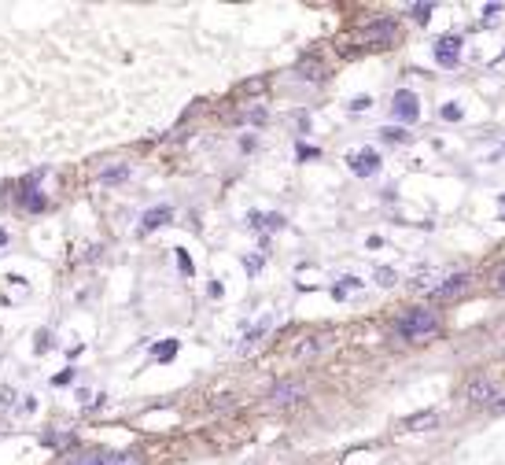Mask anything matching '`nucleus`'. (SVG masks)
Segmentation results:
<instances>
[{
  "instance_id": "423d86ee",
  "label": "nucleus",
  "mask_w": 505,
  "mask_h": 465,
  "mask_svg": "<svg viewBox=\"0 0 505 465\" xmlns=\"http://www.w3.org/2000/svg\"><path fill=\"white\" fill-rule=\"evenodd\" d=\"M417 115H421V103H417L413 93H399L394 96V118H402V122H417Z\"/></svg>"
},
{
  "instance_id": "412c9836",
  "label": "nucleus",
  "mask_w": 505,
  "mask_h": 465,
  "mask_svg": "<svg viewBox=\"0 0 505 465\" xmlns=\"http://www.w3.org/2000/svg\"><path fill=\"white\" fill-rule=\"evenodd\" d=\"M369 103H372L369 96H358V100H350V108H354V111H365V108H369Z\"/></svg>"
},
{
  "instance_id": "6e6552de",
  "label": "nucleus",
  "mask_w": 505,
  "mask_h": 465,
  "mask_svg": "<svg viewBox=\"0 0 505 465\" xmlns=\"http://www.w3.org/2000/svg\"><path fill=\"white\" fill-rule=\"evenodd\" d=\"M302 395H306V388H302V384H295V380H284V384H277V388H273V395H270V399H273L277 407H288V403H299Z\"/></svg>"
},
{
  "instance_id": "f257e3e1",
  "label": "nucleus",
  "mask_w": 505,
  "mask_h": 465,
  "mask_svg": "<svg viewBox=\"0 0 505 465\" xmlns=\"http://www.w3.org/2000/svg\"><path fill=\"white\" fill-rule=\"evenodd\" d=\"M439 329V318L432 310H413V314H406V318L394 325V332L402 336V340H421V336H432Z\"/></svg>"
},
{
  "instance_id": "ddd939ff",
  "label": "nucleus",
  "mask_w": 505,
  "mask_h": 465,
  "mask_svg": "<svg viewBox=\"0 0 505 465\" xmlns=\"http://www.w3.org/2000/svg\"><path fill=\"white\" fill-rule=\"evenodd\" d=\"M126 178H129V166H111V170L100 174V181H107V185H111V181H126Z\"/></svg>"
},
{
  "instance_id": "0eeeda50",
  "label": "nucleus",
  "mask_w": 505,
  "mask_h": 465,
  "mask_svg": "<svg viewBox=\"0 0 505 465\" xmlns=\"http://www.w3.org/2000/svg\"><path fill=\"white\" fill-rule=\"evenodd\" d=\"M435 59H439V67H454V63L461 59V41L457 37H443L435 45Z\"/></svg>"
},
{
  "instance_id": "20e7f679",
  "label": "nucleus",
  "mask_w": 505,
  "mask_h": 465,
  "mask_svg": "<svg viewBox=\"0 0 505 465\" xmlns=\"http://www.w3.org/2000/svg\"><path fill=\"white\" fill-rule=\"evenodd\" d=\"M328 344H332V336H328V332H321V336H306L302 344H295V347H292V358L306 362V358H314V354L328 351Z\"/></svg>"
},
{
  "instance_id": "6ab92c4d",
  "label": "nucleus",
  "mask_w": 505,
  "mask_h": 465,
  "mask_svg": "<svg viewBox=\"0 0 505 465\" xmlns=\"http://www.w3.org/2000/svg\"><path fill=\"white\" fill-rule=\"evenodd\" d=\"M11 403H15V392H11V388H0V410L11 407Z\"/></svg>"
},
{
  "instance_id": "9d476101",
  "label": "nucleus",
  "mask_w": 505,
  "mask_h": 465,
  "mask_svg": "<svg viewBox=\"0 0 505 465\" xmlns=\"http://www.w3.org/2000/svg\"><path fill=\"white\" fill-rule=\"evenodd\" d=\"M173 218V210L170 207H151L148 215H144V222H141V232H151V229H159V225H166Z\"/></svg>"
},
{
  "instance_id": "2eb2a0df",
  "label": "nucleus",
  "mask_w": 505,
  "mask_h": 465,
  "mask_svg": "<svg viewBox=\"0 0 505 465\" xmlns=\"http://www.w3.org/2000/svg\"><path fill=\"white\" fill-rule=\"evenodd\" d=\"M358 288H362V281H358V277H343V281L336 285V295H340V300H343V295H347V292H358Z\"/></svg>"
},
{
  "instance_id": "a211bd4d",
  "label": "nucleus",
  "mask_w": 505,
  "mask_h": 465,
  "mask_svg": "<svg viewBox=\"0 0 505 465\" xmlns=\"http://www.w3.org/2000/svg\"><path fill=\"white\" fill-rule=\"evenodd\" d=\"M170 354H178V340H166L155 347V358H170Z\"/></svg>"
},
{
  "instance_id": "f3484780",
  "label": "nucleus",
  "mask_w": 505,
  "mask_h": 465,
  "mask_svg": "<svg viewBox=\"0 0 505 465\" xmlns=\"http://www.w3.org/2000/svg\"><path fill=\"white\" fill-rule=\"evenodd\" d=\"M409 15L417 19V23H428V15H432V4H413Z\"/></svg>"
},
{
  "instance_id": "f8f14e48",
  "label": "nucleus",
  "mask_w": 505,
  "mask_h": 465,
  "mask_svg": "<svg viewBox=\"0 0 505 465\" xmlns=\"http://www.w3.org/2000/svg\"><path fill=\"white\" fill-rule=\"evenodd\" d=\"M100 465H144V458L133 451H111V454H100Z\"/></svg>"
},
{
  "instance_id": "f03ea898",
  "label": "nucleus",
  "mask_w": 505,
  "mask_h": 465,
  "mask_svg": "<svg viewBox=\"0 0 505 465\" xmlns=\"http://www.w3.org/2000/svg\"><path fill=\"white\" fill-rule=\"evenodd\" d=\"M498 384H494V380L491 377H476V380H469V384H465V399H469V403L472 407H498Z\"/></svg>"
},
{
  "instance_id": "4468645a",
  "label": "nucleus",
  "mask_w": 505,
  "mask_h": 465,
  "mask_svg": "<svg viewBox=\"0 0 505 465\" xmlns=\"http://www.w3.org/2000/svg\"><path fill=\"white\" fill-rule=\"evenodd\" d=\"M365 37H369V41H391V37H394V26H391V23H384V26H372Z\"/></svg>"
},
{
  "instance_id": "4be33fe9",
  "label": "nucleus",
  "mask_w": 505,
  "mask_h": 465,
  "mask_svg": "<svg viewBox=\"0 0 505 465\" xmlns=\"http://www.w3.org/2000/svg\"><path fill=\"white\" fill-rule=\"evenodd\" d=\"M74 465H100V454H89V458H78Z\"/></svg>"
},
{
  "instance_id": "aec40b11",
  "label": "nucleus",
  "mask_w": 505,
  "mask_h": 465,
  "mask_svg": "<svg viewBox=\"0 0 505 465\" xmlns=\"http://www.w3.org/2000/svg\"><path fill=\"white\" fill-rule=\"evenodd\" d=\"M443 118L457 122V118H461V108H457V103H450V108H443Z\"/></svg>"
},
{
  "instance_id": "39448f33",
  "label": "nucleus",
  "mask_w": 505,
  "mask_h": 465,
  "mask_svg": "<svg viewBox=\"0 0 505 465\" xmlns=\"http://www.w3.org/2000/svg\"><path fill=\"white\" fill-rule=\"evenodd\" d=\"M469 285H472V273H454V277L439 281V288H435V300H457V295L465 292Z\"/></svg>"
},
{
  "instance_id": "dca6fc26",
  "label": "nucleus",
  "mask_w": 505,
  "mask_h": 465,
  "mask_svg": "<svg viewBox=\"0 0 505 465\" xmlns=\"http://www.w3.org/2000/svg\"><path fill=\"white\" fill-rule=\"evenodd\" d=\"M377 285H380V288L399 285V281H394V270H387V266H384V270H377Z\"/></svg>"
},
{
  "instance_id": "1a4fd4ad",
  "label": "nucleus",
  "mask_w": 505,
  "mask_h": 465,
  "mask_svg": "<svg viewBox=\"0 0 505 465\" xmlns=\"http://www.w3.org/2000/svg\"><path fill=\"white\" fill-rule=\"evenodd\" d=\"M406 432H428V429H439V414L435 410H421V414H409L402 421Z\"/></svg>"
},
{
  "instance_id": "5701e85b",
  "label": "nucleus",
  "mask_w": 505,
  "mask_h": 465,
  "mask_svg": "<svg viewBox=\"0 0 505 465\" xmlns=\"http://www.w3.org/2000/svg\"><path fill=\"white\" fill-rule=\"evenodd\" d=\"M494 410H498V414H505V403H498V407H494Z\"/></svg>"
},
{
  "instance_id": "9b49d317",
  "label": "nucleus",
  "mask_w": 505,
  "mask_h": 465,
  "mask_svg": "<svg viewBox=\"0 0 505 465\" xmlns=\"http://www.w3.org/2000/svg\"><path fill=\"white\" fill-rule=\"evenodd\" d=\"M409 288H413V292H432V295H435V288H439V270H421V273H413Z\"/></svg>"
},
{
  "instance_id": "7ed1b4c3",
  "label": "nucleus",
  "mask_w": 505,
  "mask_h": 465,
  "mask_svg": "<svg viewBox=\"0 0 505 465\" xmlns=\"http://www.w3.org/2000/svg\"><path fill=\"white\" fill-rule=\"evenodd\" d=\"M347 166H350V174L369 178V174H377V170H380V152L365 148V152H358V155H347Z\"/></svg>"
}]
</instances>
